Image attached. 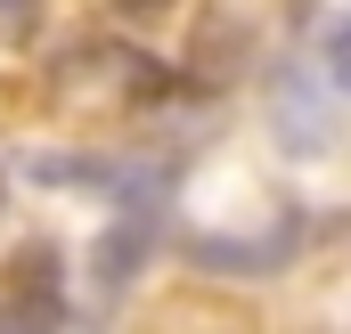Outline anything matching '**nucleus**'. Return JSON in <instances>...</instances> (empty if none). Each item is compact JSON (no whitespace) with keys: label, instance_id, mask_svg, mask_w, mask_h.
Masks as SVG:
<instances>
[]
</instances>
